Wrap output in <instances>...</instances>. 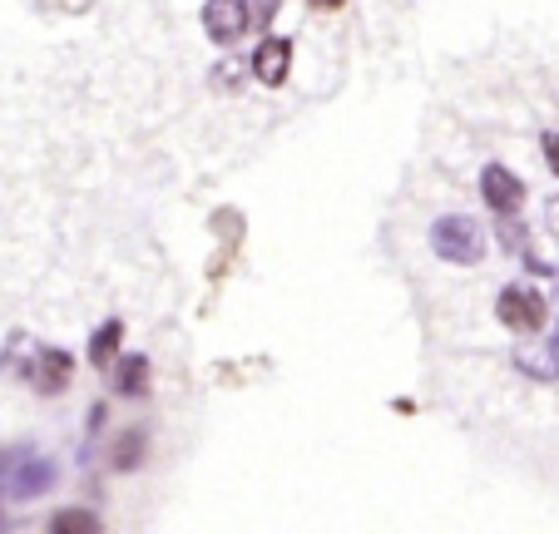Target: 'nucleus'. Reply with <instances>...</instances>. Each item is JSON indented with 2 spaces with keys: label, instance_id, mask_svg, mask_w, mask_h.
<instances>
[{
  "label": "nucleus",
  "instance_id": "1",
  "mask_svg": "<svg viewBox=\"0 0 559 534\" xmlns=\"http://www.w3.org/2000/svg\"><path fill=\"white\" fill-rule=\"evenodd\" d=\"M431 248H436V258L455 262V268H475V262L486 258L490 238L471 213H445V218L431 223Z\"/></svg>",
  "mask_w": 559,
  "mask_h": 534
},
{
  "label": "nucleus",
  "instance_id": "2",
  "mask_svg": "<svg viewBox=\"0 0 559 534\" xmlns=\"http://www.w3.org/2000/svg\"><path fill=\"white\" fill-rule=\"evenodd\" d=\"M496 317H500V327H510L515 336H530L545 327L549 302L535 293V287L510 283V287H500V297H496Z\"/></svg>",
  "mask_w": 559,
  "mask_h": 534
},
{
  "label": "nucleus",
  "instance_id": "3",
  "mask_svg": "<svg viewBox=\"0 0 559 534\" xmlns=\"http://www.w3.org/2000/svg\"><path fill=\"white\" fill-rule=\"evenodd\" d=\"M5 495L11 500H40L45 490H55V480H60V465L50 461V455H21L15 465H5Z\"/></svg>",
  "mask_w": 559,
  "mask_h": 534
},
{
  "label": "nucleus",
  "instance_id": "4",
  "mask_svg": "<svg viewBox=\"0 0 559 534\" xmlns=\"http://www.w3.org/2000/svg\"><path fill=\"white\" fill-rule=\"evenodd\" d=\"M253 25V11L248 0H203V31H209L213 45H238Z\"/></svg>",
  "mask_w": 559,
  "mask_h": 534
},
{
  "label": "nucleus",
  "instance_id": "5",
  "mask_svg": "<svg viewBox=\"0 0 559 534\" xmlns=\"http://www.w3.org/2000/svg\"><path fill=\"white\" fill-rule=\"evenodd\" d=\"M74 377V356L60 352V346H35L31 352V367H25V381H31L40 396H60Z\"/></svg>",
  "mask_w": 559,
  "mask_h": 534
},
{
  "label": "nucleus",
  "instance_id": "6",
  "mask_svg": "<svg viewBox=\"0 0 559 534\" xmlns=\"http://www.w3.org/2000/svg\"><path fill=\"white\" fill-rule=\"evenodd\" d=\"M480 199H486V209H496V213H520L525 183H520L506 164H486L480 168Z\"/></svg>",
  "mask_w": 559,
  "mask_h": 534
},
{
  "label": "nucleus",
  "instance_id": "7",
  "mask_svg": "<svg viewBox=\"0 0 559 534\" xmlns=\"http://www.w3.org/2000/svg\"><path fill=\"white\" fill-rule=\"evenodd\" d=\"M248 70L258 74V84H283L287 74H293V40L267 35V40L253 50V64H248Z\"/></svg>",
  "mask_w": 559,
  "mask_h": 534
},
{
  "label": "nucleus",
  "instance_id": "8",
  "mask_svg": "<svg viewBox=\"0 0 559 534\" xmlns=\"http://www.w3.org/2000/svg\"><path fill=\"white\" fill-rule=\"evenodd\" d=\"M115 391L129 401H139L148 391V356L144 352H129L119 356V367H115Z\"/></svg>",
  "mask_w": 559,
  "mask_h": 534
},
{
  "label": "nucleus",
  "instance_id": "9",
  "mask_svg": "<svg viewBox=\"0 0 559 534\" xmlns=\"http://www.w3.org/2000/svg\"><path fill=\"white\" fill-rule=\"evenodd\" d=\"M144 451H148V426H124V436L115 440L109 461H115V471H139Z\"/></svg>",
  "mask_w": 559,
  "mask_h": 534
},
{
  "label": "nucleus",
  "instance_id": "10",
  "mask_svg": "<svg viewBox=\"0 0 559 534\" xmlns=\"http://www.w3.org/2000/svg\"><path fill=\"white\" fill-rule=\"evenodd\" d=\"M515 367L525 371V377H535V381H559L555 346H525V352H515Z\"/></svg>",
  "mask_w": 559,
  "mask_h": 534
},
{
  "label": "nucleus",
  "instance_id": "11",
  "mask_svg": "<svg viewBox=\"0 0 559 534\" xmlns=\"http://www.w3.org/2000/svg\"><path fill=\"white\" fill-rule=\"evenodd\" d=\"M119 342H124V322H119V317H109V322L90 336V367H109V361H115V352H119Z\"/></svg>",
  "mask_w": 559,
  "mask_h": 534
},
{
  "label": "nucleus",
  "instance_id": "12",
  "mask_svg": "<svg viewBox=\"0 0 559 534\" xmlns=\"http://www.w3.org/2000/svg\"><path fill=\"white\" fill-rule=\"evenodd\" d=\"M50 530L55 534H95L99 520L90 510H60V514H50Z\"/></svg>",
  "mask_w": 559,
  "mask_h": 534
},
{
  "label": "nucleus",
  "instance_id": "13",
  "mask_svg": "<svg viewBox=\"0 0 559 534\" xmlns=\"http://www.w3.org/2000/svg\"><path fill=\"white\" fill-rule=\"evenodd\" d=\"M500 248H506V252H525V228L515 223V213H500Z\"/></svg>",
  "mask_w": 559,
  "mask_h": 534
},
{
  "label": "nucleus",
  "instance_id": "14",
  "mask_svg": "<svg viewBox=\"0 0 559 534\" xmlns=\"http://www.w3.org/2000/svg\"><path fill=\"white\" fill-rule=\"evenodd\" d=\"M539 149H545V164H549V174L559 178V134H545V139H539Z\"/></svg>",
  "mask_w": 559,
  "mask_h": 534
},
{
  "label": "nucleus",
  "instance_id": "15",
  "mask_svg": "<svg viewBox=\"0 0 559 534\" xmlns=\"http://www.w3.org/2000/svg\"><path fill=\"white\" fill-rule=\"evenodd\" d=\"M312 5H322V11H337V5H347V0H312Z\"/></svg>",
  "mask_w": 559,
  "mask_h": 534
},
{
  "label": "nucleus",
  "instance_id": "16",
  "mask_svg": "<svg viewBox=\"0 0 559 534\" xmlns=\"http://www.w3.org/2000/svg\"><path fill=\"white\" fill-rule=\"evenodd\" d=\"M549 346H555V356H559V327H555V342H549Z\"/></svg>",
  "mask_w": 559,
  "mask_h": 534
},
{
  "label": "nucleus",
  "instance_id": "17",
  "mask_svg": "<svg viewBox=\"0 0 559 534\" xmlns=\"http://www.w3.org/2000/svg\"><path fill=\"white\" fill-rule=\"evenodd\" d=\"M0 475H5V451H0Z\"/></svg>",
  "mask_w": 559,
  "mask_h": 534
}]
</instances>
